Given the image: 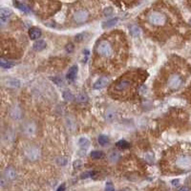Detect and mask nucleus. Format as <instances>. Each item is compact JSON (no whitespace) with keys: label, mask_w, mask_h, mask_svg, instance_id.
I'll return each instance as SVG.
<instances>
[{"label":"nucleus","mask_w":191,"mask_h":191,"mask_svg":"<svg viewBox=\"0 0 191 191\" xmlns=\"http://www.w3.org/2000/svg\"><path fill=\"white\" fill-rule=\"evenodd\" d=\"M146 74L142 71H133L120 78L112 85L110 94L116 99H128L131 94L138 90L139 85L146 79Z\"/></svg>","instance_id":"obj_1"},{"label":"nucleus","mask_w":191,"mask_h":191,"mask_svg":"<svg viewBox=\"0 0 191 191\" xmlns=\"http://www.w3.org/2000/svg\"><path fill=\"white\" fill-rule=\"evenodd\" d=\"M185 78L182 70L175 69L174 64L167 63L166 68H164L160 75V85L164 92H175L182 87Z\"/></svg>","instance_id":"obj_2"},{"label":"nucleus","mask_w":191,"mask_h":191,"mask_svg":"<svg viewBox=\"0 0 191 191\" xmlns=\"http://www.w3.org/2000/svg\"><path fill=\"white\" fill-rule=\"evenodd\" d=\"M168 164L173 170L186 171L191 169V150L188 148L179 147L176 151L169 154Z\"/></svg>","instance_id":"obj_3"},{"label":"nucleus","mask_w":191,"mask_h":191,"mask_svg":"<svg viewBox=\"0 0 191 191\" xmlns=\"http://www.w3.org/2000/svg\"><path fill=\"white\" fill-rule=\"evenodd\" d=\"M118 46L114 45V41L109 38H102L98 41L96 45V55L100 59H118L121 56L116 54V49Z\"/></svg>","instance_id":"obj_4"},{"label":"nucleus","mask_w":191,"mask_h":191,"mask_svg":"<svg viewBox=\"0 0 191 191\" xmlns=\"http://www.w3.org/2000/svg\"><path fill=\"white\" fill-rule=\"evenodd\" d=\"M146 19L148 21L149 24L153 25V26H158V27H164L168 23L167 16L159 10L150 11V12L147 13Z\"/></svg>","instance_id":"obj_5"},{"label":"nucleus","mask_w":191,"mask_h":191,"mask_svg":"<svg viewBox=\"0 0 191 191\" xmlns=\"http://www.w3.org/2000/svg\"><path fill=\"white\" fill-rule=\"evenodd\" d=\"M90 18V13L85 7H78L75 9L72 13V20L74 23L80 24L88 21Z\"/></svg>","instance_id":"obj_6"},{"label":"nucleus","mask_w":191,"mask_h":191,"mask_svg":"<svg viewBox=\"0 0 191 191\" xmlns=\"http://www.w3.org/2000/svg\"><path fill=\"white\" fill-rule=\"evenodd\" d=\"M25 155H26V157L29 159V160L37 161L39 158V155L40 154H39L38 148H37V147H35V146H30L25 150Z\"/></svg>","instance_id":"obj_7"},{"label":"nucleus","mask_w":191,"mask_h":191,"mask_svg":"<svg viewBox=\"0 0 191 191\" xmlns=\"http://www.w3.org/2000/svg\"><path fill=\"white\" fill-rule=\"evenodd\" d=\"M108 83H109V78L107 77H101L94 83L93 87L96 90H100V89H103L104 87H106Z\"/></svg>","instance_id":"obj_8"},{"label":"nucleus","mask_w":191,"mask_h":191,"mask_svg":"<svg viewBox=\"0 0 191 191\" xmlns=\"http://www.w3.org/2000/svg\"><path fill=\"white\" fill-rule=\"evenodd\" d=\"M11 16H12V12L9 9L5 8V7L0 9V21H1V25H4L8 21Z\"/></svg>","instance_id":"obj_9"},{"label":"nucleus","mask_w":191,"mask_h":191,"mask_svg":"<svg viewBox=\"0 0 191 191\" xmlns=\"http://www.w3.org/2000/svg\"><path fill=\"white\" fill-rule=\"evenodd\" d=\"M35 129H37V128H35V125L34 122L29 121L24 125L23 132H24V134H26L28 136H32L35 133Z\"/></svg>","instance_id":"obj_10"},{"label":"nucleus","mask_w":191,"mask_h":191,"mask_svg":"<svg viewBox=\"0 0 191 191\" xmlns=\"http://www.w3.org/2000/svg\"><path fill=\"white\" fill-rule=\"evenodd\" d=\"M29 35H30V37L32 39H34V40H37L39 37H41V30L38 28H31L30 31H29Z\"/></svg>","instance_id":"obj_11"},{"label":"nucleus","mask_w":191,"mask_h":191,"mask_svg":"<svg viewBox=\"0 0 191 191\" xmlns=\"http://www.w3.org/2000/svg\"><path fill=\"white\" fill-rule=\"evenodd\" d=\"M77 74H78V66L77 65L72 66L67 73V78L69 79V80L73 81L75 78V77H77Z\"/></svg>","instance_id":"obj_12"},{"label":"nucleus","mask_w":191,"mask_h":191,"mask_svg":"<svg viewBox=\"0 0 191 191\" xmlns=\"http://www.w3.org/2000/svg\"><path fill=\"white\" fill-rule=\"evenodd\" d=\"M4 177L7 179V180H14L16 178V172L14 170L13 168L12 167H9L7 168L5 170V174H4Z\"/></svg>","instance_id":"obj_13"},{"label":"nucleus","mask_w":191,"mask_h":191,"mask_svg":"<svg viewBox=\"0 0 191 191\" xmlns=\"http://www.w3.org/2000/svg\"><path fill=\"white\" fill-rule=\"evenodd\" d=\"M46 47V42L44 40H42V39H38L35 42L34 44V50L37 52H39V51H42L43 49H45Z\"/></svg>","instance_id":"obj_14"},{"label":"nucleus","mask_w":191,"mask_h":191,"mask_svg":"<svg viewBox=\"0 0 191 191\" xmlns=\"http://www.w3.org/2000/svg\"><path fill=\"white\" fill-rule=\"evenodd\" d=\"M13 5L16 6L18 10H20L21 12L26 13H30V8H29L27 5H25L24 3H21V2H18V1H14Z\"/></svg>","instance_id":"obj_15"},{"label":"nucleus","mask_w":191,"mask_h":191,"mask_svg":"<svg viewBox=\"0 0 191 191\" xmlns=\"http://www.w3.org/2000/svg\"><path fill=\"white\" fill-rule=\"evenodd\" d=\"M11 117L13 118H19L21 117V109L17 106H13L12 109H11Z\"/></svg>","instance_id":"obj_16"},{"label":"nucleus","mask_w":191,"mask_h":191,"mask_svg":"<svg viewBox=\"0 0 191 191\" xmlns=\"http://www.w3.org/2000/svg\"><path fill=\"white\" fill-rule=\"evenodd\" d=\"M0 65H1V67L3 68V69H10V68H12L14 65V63L13 62V61L5 59V58H3V57H2L1 60H0Z\"/></svg>","instance_id":"obj_17"},{"label":"nucleus","mask_w":191,"mask_h":191,"mask_svg":"<svg viewBox=\"0 0 191 191\" xmlns=\"http://www.w3.org/2000/svg\"><path fill=\"white\" fill-rule=\"evenodd\" d=\"M6 84L8 87H12V88H17L20 86V81L18 79H16V78H11V79H8V80L6 81Z\"/></svg>","instance_id":"obj_18"},{"label":"nucleus","mask_w":191,"mask_h":191,"mask_svg":"<svg viewBox=\"0 0 191 191\" xmlns=\"http://www.w3.org/2000/svg\"><path fill=\"white\" fill-rule=\"evenodd\" d=\"M129 30H130V33L131 35H133V37H139V35H140V28L138 26V25H131L130 27H129Z\"/></svg>","instance_id":"obj_19"},{"label":"nucleus","mask_w":191,"mask_h":191,"mask_svg":"<svg viewBox=\"0 0 191 191\" xmlns=\"http://www.w3.org/2000/svg\"><path fill=\"white\" fill-rule=\"evenodd\" d=\"M118 21V17H116V18H113V19H110V20H108L107 22H104V24L102 25V27H103L104 29H109V28H111V27L115 26V25L117 24Z\"/></svg>","instance_id":"obj_20"},{"label":"nucleus","mask_w":191,"mask_h":191,"mask_svg":"<svg viewBox=\"0 0 191 191\" xmlns=\"http://www.w3.org/2000/svg\"><path fill=\"white\" fill-rule=\"evenodd\" d=\"M78 144L79 146H80V148L81 149H87L88 148V146L90 144V142H89V140L88 139H86V138H80L78 140Z\"/></svg>","instance_id":"obj_21"},{"label":"nucleus","mask_w":191,"mask_h":191,"mask_svg":"<svg viewBox=\"0 0 191 191\" xmlns=\"http://www.w3.org/2000/svg\"><path fill=\"white\" fill-rule=\"evenodd\" d=\"M117 146L118 148H121V149H126V148H129L130 147V144H129V142H127L126 140H121L120 142H117Z\"/></svg>","instance_id":"obj_22"},{"label":"nucleus","mask_w":191,"mask_h":191,"mask_svg":"<svg viewBox=\"0 0 191 191\" xmlns=\"http://www.w3.org/2000/svg\"><path fill=\"white\" fill-rule=\"evenodd\" d=\"M99 143L100 145H102V146H105L108 142H109V139H108V137L107 136H104V135H101V136H99Z\"/></svg>","instance_id":"obj_23"},{"label":"nucleus","mask_w":191,"mask_h":191,"mask_svg":"<svg viewBox=\"0 0 191 191\" xmlns=\"http://www.w3.org/2000/svg\"><path fill=\"white\" fill-rule=\"evenodd\" d=\"M120 157H121V155L118 152H117V151H113V152H111L109 155V159L111 161H117L118 159H120Z\"/></svg>","instance_id":"obj_24"},{"label":"nucleus","mask_w":191,"mask_h":191,"mask_svg":"<svg viewBox=\"0 0 191 191\" xmlns=\"http://www.w3.org/2000/svg\"><path fill=\"white\" fill-rule=\"evenodd\" d=\"M62 96H63V99H66V100H73L74 99V95L70 91H64Z\"/></svg>","instance_id":"obj_25"},{"label":"nucleus","mask_w":191,"mask_h":191,"mask_svg":"<svg viewBox=\"0 0 191 191\" xmlns=\"http://www.w3.org/2000/svg\"><path fill=\"white\" fill-rule=\"evenodd\" d=\"M77 99H78V102H86L88 100V96L86 95V94L82 93V94H80V95L78 96Z\"/></svg>","instance_id":"obj_26"},{"label":"nucleus","mask_w":191,"mask_h":191,"mask_svg":"<svg viewBox=\"0 0 191 191\" xmlns=\"http://www.w3.org/2000/svg\"><path fill=\"white\" fill-rule=\"evenodd\" d=\"M103 156V154L101 151H93L91 153V157L93 159H96V160H98V159H100Z\"/></svg>","instance_id":"obj_27"},{"label":"nucleus","mask_w":191,"mask_h":191,"mask_svg":"<svg viewBox=\"0 0 191 191\" xmlns=\"http://www.w3.org/2000/svg\"><path fill=\"white\" fill-rule=\"evenodd\" d=\"M53 81L55 82L56 85H58V86H61V85L64 84V79L61 77H55V78H53Z\"/></svg>","instance_id":"obj_28"},{"label":"nucleus","mask_w":191,"mask_h":191,"mask_svg":"<svg viewBox=\"0 0 191 191\" xmlns=\"http://www.w3.org/2000/svg\"><path fill=\"white\" fill-rule=\"evenodd\" d=\"M106 118H107V121H113V120L115 118V114H114V112H112V111H107V113H106Z\"/></svg>","instance_id":"obj_29"},{"label":"nucleus","mask_w":191,"mask_h":191,"mask_svg":"<svg viewBox=\"0 0 191 191\" xmlns=\"http://www.w3.org/2000/svg\"><path fill=\"white\" fill-rule=\"evenodd\" d=\"M112 13H113V10H112V8H111V7H108V8H106L105 10H104V12H103L104 16H111V14H112Z\"/></svg>","instance_id":"obj_30"},{"label":"nucleus","mask_w":191,"mask_h":191,"mask_svg":"<svg viewBox=\"0 0 191 191\" xmlns=\"http://www.w3.org/2000/svg\"><path fill=\"white\" fill-rule=\"evenodd\" d=\"M93 175H95V172H93V171H89V172H86V173H84V174H82V177H81V178L86 179V178L92 177Z\"/></svg>","instance_id":"obj_31"},{"label":"nucleus","mask_w":191,"mask_h":191,"mask_svg":"<svg viewBox=\"0 0 191 191\" xmlns=\"http://www.w3.org/2000/svg\"><path fill=\"white\" fill-rule=\"evenodd\" d=\"M105 191H114V186L112 183H107L105 185Z\"/></svg>","instance_id":"obj_32"},{"label":"nucleus","mask_w":191,"mask_h":191,"mask_svg":"<svg viewBox=\"0 0 191 191\" xmlns=\"http://www.w3.org/2000/svg\"><path fill=\"white\" fill-rule=\"evenodd\" d=\"M83 38H84V35H83V34H81V35H78L77 37H75V41H81Z\"/></svg>","instance_id":"obj_33"},{"label":"nucleus","mask_w":191,"mask_h":191,"mask_svg":"<svg viewBox=\"0 0 191 191\" xmlns=\"http://www.w3.org/2000/svg\"><path fill=\"white\" fill-rule=\"evenodd\" d=\"M7 182H8V180H7V179L4 177V176H3V177L1 178V182H0V183H1V186L4 187V186L6 185V183H7Z\"/></svg>","instance_id":"obj_34"},{"label":"nucleus","mask_w":191,"mask_h":191,"mask_svg":"<svg viewBox=\"0 0 191 191\" xmlns=\"http://www.w3.org/2000/svg\"><path fill=\"white\" fill-rule=\"evenodd\" d=\"M73 49H74V46L72 45V44L67 45V47H66V51H67V52H69V53H71L72 51H73Z\"/></svg>","instance_id":"obj_35"},{"label":"nucleus","mask_w":191,"mask_h":191,"mask_svg":"<svg viewBox=\"0 0 191 191\" xmlns=\"http://www.w3.org/2000/svg\"><path fill=\"white\" fill-rule=\"evenodd\" d=\"M56 191H65V185H60L58 188H57Z\"/></svg>","instance_id":"obj_36"},{"label":"nucleus","mask_w":191,"mask_h":191,"mask_svg":"<svg viewBox=\"0 0 191 191\" xmlns=\"http://www.w3.org/2000/svg\"><path fill=\"white\" fill-rule=\"evenodd\" d=\"M178 183H179V180H173L172 181V185H178Z\"/></svg>","instance_id":"obj_37"},{"label":"nucleus","mask_w":191,"mask_h":191,"mask_svg":"<svg viewBox=\"0 0 191 191\" xmlns=\"http://www.w3.org/2000/svg\"><path fill=\"white\" fill-rule=\"evenodd\" d=\"M179 191H187V188L186 187H183V188H181Z\"/></svg>","instance_id":"obj_38"},{"label":"nucleus","mask_w":191,"mask_h":191,"mask_svg":"<svg viewBox=\"0 0 191 191\" xmlns=\"http://www.w3.org/2000/svg\"><path fill=\"white\" fill-rule=\"evenodd\" d=\"M190 24H191V19H190Z\"/></svg>","instance_id":"obj_39"},{"label":"nucleus","mask_w":191,"mask_h":191,"mask_svg":"<svg viewBox=\"0 0 191 191\" xmlns=\"http://www.w3.org/2000/svg\"><path fill=\"white\" fill-rule=\"evenodd\" d=\"M121 191H124V190H121Z\"/></svg>","instance_id":"obj_40"}]
</instances>
